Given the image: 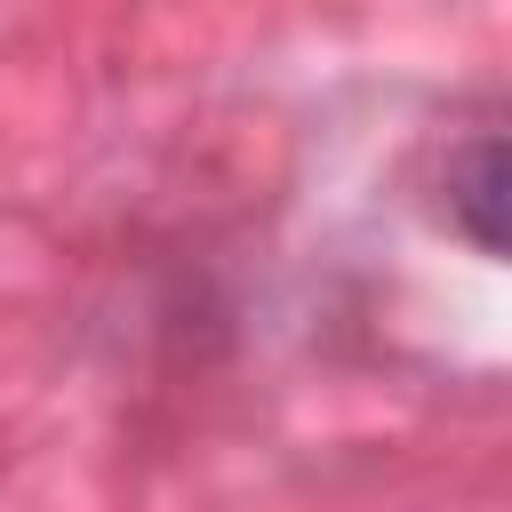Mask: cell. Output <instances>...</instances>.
Listing matches in <instances>:
<instances>
[{
    "label": "cell",
    "instance_id": "1",
    "mask_svg": "<svg viewBox=\"0 0 512 512\" xmlns=\"http://www.w3.org/2000/svg\"><path fill=\"white\" fill-rule=\"evenodd\" d=\"M496 200H504V144H480V152H472V176H464V208H472V240H480V248L504 240Z\"/></svg>",
    "mask_w": 512,
    "mask_h": 512
}]
</instances>
